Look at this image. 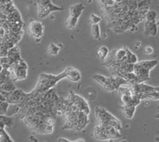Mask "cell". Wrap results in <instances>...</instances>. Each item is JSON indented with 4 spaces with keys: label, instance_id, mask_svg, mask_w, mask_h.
<instances>
[{
    "label": "cell",
    "instance_id": "obj_28",
    "mask_svg": "<svg viewBox=\"0 0 159 142\" xmlns=\"http://www.w3.org/2000/svg\"><path fill=\"white\" fill-rule=\"evenodd\" d=\"M155 89L157 91L159 92V87H155Z\"/></svg>",
    "mask_w": 159,
    "mask_h": 142
},
{
    "label": "cell",
    "instance_id": "obj_9",
    "mask_svg": "<svg viewBox=\"0 0 159 142\" xmlns=\"http://www.w3.org/2000/svg\"><path fill=\"white\" fill-rule=\"evenodd\" d=\"M93 79H94L98 83H99L101 86H103V88L106 91H107L111 92L116 91L115 87L113 86V84H112L111 82L110 77H105L103 75H99V74H97V75H94V76H93Z\"/></svg>",
    "mask_w": 159,
    "mask_h": 142
},
{
    "label": "cell",
    "instance_id": "obj_8",
    "mask_svg": "<svg viewBox=\"0 0 159 142\" xmlns=\"http://www.w3.org/2000/svg\"><path fill=\"white\" fill-rule=\"evenodd\" d=\"M29 29L32 38H34L37 42H40L44 33V25L39 21H33L29 25Z\"/></svg>",
    "mask_w": 159,
    "mask_h": 142
},
{
    "label": "cell",
    "instance_id": "obj_7",
    "mask_svg": "<svg viewBox=\"0 0 159 142\" xmlns=\"http://www.w3.org/2000/svg\"><path fill=\"white\" fill-rule=\"evenodd\" d=\"M68 99L79 110L84 112L86 114H89L90 113V107H89V103H88L87 101L85 100L83 97L80 96L79 95L74 93V92H71Z\"/></svg>",
    "mask_w": 159,
    "mask_h": 142
},
{
    "label": "cell",
    "instance_id": "obj_2",
    "mask_svg": "<svg viewBox=\"0 0 159 142\" xmlns=\"http://www.w3.org/2000/svg\"><path fill=\"white\" fill-rule=\"evenodd\" d=\"M65 79V74L64 72L59 74V75H50V74L42 73L40 75L39 79L36 85L35 90L39 93L47 91L50 89L53 88L55 85L59 82L60 80Z\"/></svg>",
    "mask_w": 159,
    "mask_h": 142
},
{
    "label": "cell",
    "instance_id": "obj_4",
    "mask_svg": "<svg viewBox=\"0 0 159 142\" xmlns=\"http://www.w3.org/2000/svg\"><path fill=\"white\" fill-rule=\"evenodd\" d=\"M121 130L112 126H102L97 125L94 130L95 137L99 140L118 139L121 137Z\"/></svg>",
    "mask_w": 159,
    "mask_h": 142
},
{
    "label": "cell",
    "instance_id": "obj_16",
    "mask_svg": "<svg viewBox=\"0 0 159 142\" xmlns=\"http://www.w3.org/2000/svg\"><path fill=\"white\" fill-rule=\"evenodd\" d=\"M126 52H127V48H121V49H116L113 53V56L115 59L118 60H123L124 56H126Z\"/></svg>",
    "mask_w": 159,
    "mask_h": 142
},
{
    "label": "cell",
    "instance_id": "obj_3",
    "mask_svg": "<svg viewBox=\"0 0 159 142\" xmlns=\"http://www.w3.org/2000/svg\"><path fill=\"white\" fill-rule=\"evenodd\" d=\"M96 116L98 125L102 126H112L117 130H122L121 122L104 108L96 107Z\"/></svg>",
    "mask_w": 159,
    "mask_h": 142
},
{
    "label": "cell",
    "instance_id": "obj_22",
    "mask_svg": "<svg viewBox=\"0 0 159 142\" xmlns=\"http://www.w3.org/2000/svg\"><path fill=\"white\" fill-rule=\"evenodd\" d=\"M144 52L145 53H147V54H152L153 52H154V49L152 48V47L150 46H147V47H145L144 48Z\"/></svg>",
    "mask_w": 159,
    "mask_h": 142
},
{
    "label": "cell",
    "instance_id": "obj_6",
    "mask_svg": "<svg viewBox=\"0 0 159 142\" xmlns=\"http://www.w3.org/2000/svg\"><path fill=\"white\" fill-rule=\"evenodd\" d=\"M84 10V6L83 3H78L76 5L72 6L69 9V18L67 20V26L69 29H73L76 26L79 18L82 15V12Z\"/></svg>",
    "mask_w": 159,
    "mask_h": 142
},
{
    "label": "cell",
    "instance_id": "obj_11",
    "mask_svg": "<svg viewBox=\"0 0 159 142\" xmlns=\"http://www.w3.org/2000/svg\"><path fill=\"white\" fill-rule=\"evenodd\" d=\"M157 20L156 21H148L146 20L144 25V34L146 36H156L157 33Z\"/></svg>",
    "mask_w": 159,
    "mask_h": 142
},
{
    "label": "cell",
    "instance_id": "obj_29",
    "mask_svg": "<svg viewBox=\"0 0 159 142\" xmlns=\"http://www.w3.org/2000/svg\"><path fill=\"white\" fill-rule=\"evenodd\" d=\"M88 1H89V2H92V0H88Z\"/></svg>",
    "mask_w": 159,
    "mask_h": 142
},
{
    "label": "cell",
    "instance_id": "obj_27",
    "mask_svg": "<svg viewBox=\"0 0 159 142\" xmlns=\"http://www.w3.org/2000/svg\"><path fill=\"white\" fill-rule=\"evenodd\" d=\"M136 44H137V45H136V46H139V45H140V42H136Z\"/></svg>",
    "mask_w": 159,
    "mask_h": 142
},
{
    "label": "cell",
    "instance_id": "obj_18",
    "mask_svg": "<svg viewBox=\"0 0 159 142\" xmlns=\"http://www.w3.org/2000/svg\"><path fill=\"white\" fill-rule=\"evenodd\" d=\"M61 50V47L58 46L57 44L51 43L48 47V52L51 56H57Z\"/></svg>",
    "mask_w": 159,
    "mask_h": 142
},
{
    "label": "cell",
    "instance_id": "obj_23",
    "mask_svg": "<svg viewBox=\"0 0 159 142\" xmlns=\"http://www.w3.org/2000/svg\"><path fill=\"white\" fill-rule=\"evenodd\" d=\"M12 2L11 0H0V4H6Z\"/></svg>",
    "mask_w": 159,
    "mask_h": 142
},
{
    "label": "cell",
    "instance_id": "obj_26",
    "mask_svg": "<svg viewBox=\"0 0 159 142\" xmlns=\"http://www.w3.org/2000/svg\"><path fill=\"white\" fill-rule=\"evenodd\" d=\"M2 70H3V67H2V64H0V73L2 72Z\"/></svg>",
    "mask_w": 159,
    "mask_h": 142
},
{
    "label": "cell",
    "instance_id": "obj_15",
    "mask_svg": "<svg viewBox=\"0 0 159 142\" xmlns=\"http://www.w3.org/2000/svg\"><path fill=\"white\" fill-rule=\"evenodd\" d=\"M109 53H110V52H109L108 48L106 46L99 47V49H97V52H96V55H97L99 59L101 60L102 61H104V60L107 57Z\"/></svg>",
    "mask_w": 159,
    "mask_h": 142
},
{
    "label": "cell",
    "instance_id": "obj_17",
    "mask_svg": "<svg viewBox=\"0 0 159 142\" xmlns=\"http://www.w3.org/2000/svg\"><path fill=\"white\" fill-rule=\"evenodd\" d=\"M92 34L95 39L96 40L101 39V35H100V27H99V24L92 25Z\"/></svg>",
    "mask_w": 159,
    "mask_h": 142
},
{
    "label": "cell",
    "instance_id": "obj_14",
    "mask_svg": "<svg viewBox=\"0 0 159 142\" xmlns=\"http://www.w3.org/2000/svg\"><path fill=\"white\" fill-rule=\"evenodd\" d=\"M20 109H21V106L18 103H9L6 115L13 116L15 115V114H18Z\"/></svg>",
    "mask_w": 159,
    "mask_h": 142
},
{
    "label": "cell",
    "instance_id": "obj_5",
    "mask_svg": "<svg viewBox=\"0 0 159 142\" xmlns=\"http://www.w3.org/2000/svg\"><path fill=\"white\" fill-rule=\"evenodd\" d=\"M38 15L41 19L45 18L53 11H60L64 10L63 7H60L58 6L52 4L51 0H38Z\"/></svg>",
    "mask_w": 159,
    "mask_h": 142
},
{
    "label": "cell",
    "instance_id": "obj_12",
    "mask_svg": "<svg viewBox=\"0 0 159 142\" xmlns=\"http://www.w3.org/2000/svg\"><path fill=\"white\" fill-rule=\"evenodd\" d=\"M121 110L123 111V113L127 118L131 119L132 118L134 117V112L136 110L135 106H121Z\"/></svg>",
    "mask_w": 159,
    "mask_h": 142
},
{
    "label": "cell",
    "instance_id": "obj_20",
    "mask_svg": "<svg viewBox=\"0 0 159 142\" xmlns=\"http://www.w3.org/2000/svg\"><path fill=\"white\" fill-rule=\"evenodd\" d=\"M101 22V18L100 17L96 15V14H92L89 18V22L91 25H95V24H99V22Z\"/></svg>",
    "mask_w": 159,
    "mask_h": 142
},
{
    "label": "cell",
    "instance_id": "obj_1",
    "mask_svg": "<svg viewBox=\"0 0 159 142\" xmlns=\"http://www.w3.org/2000/svg\"><path fill=\"white\" fill-rule=\"evenodd\" d=\"M157 60H148L137 62L134 64V72L140 83H145L150 79V72L157 65Z\"/></svg>",
    "mask_w": 159,
    "mask_h": 142
},
{
    "label": "cell",
    "instance_id": "obj_10",
    "mask_svg": "<svg viewBox=\"0 0 159 142\" xmlns=\"http://www.w3.org/2000/svg\"><path fill=\"white\" fill-rule=\"evenodd\" d=\"M63 72L65 74V78L72 81L73 83H78L81 79V73L75 68L68 67Z\"/></svg>",
    "mask_w": 159,
    "mask_h": 142
},
{
    "label": "cell",
    "instance_id": "obj_13",
    "mask_svg": "<svg viewBox=\"0 0 159 142\" xmlns=\"http://www.w3.org/2000/svg\"><path fill=\"white\" fill-rule=\"evenodd\" d=\"M122 61H123V63H129V64H134L138 62V58L137 56H136L135 54L133 53L130 49H128L127 48L126 56H124V58H123Z\"/></svg>",
    "mask_w": 159,
    "mask_h": 142
},
{
    "label": "cell",
    "instance_id": "obj_21",
    "mask_svg": "<svg viewBox=\"0 0 159 142\" xmlns=\"http://www.w3.org/2000/svg\"><path fill=\"white\" fill-rule=\"evenodd\" d=\"M145 19L148 21H156L157 20V14L154 11H149L146 15Z\"/></svg>",
    "mask_w": 159,
    "mask_h": 142
},
{
    "label": "cell",
    "instance_id": "obj_24",
    "mask_svg": "<svg viewBox=\"0 0 159 142\" xmlns=\"http://www.w3.org/2000/svg\"><path fill=\"white\" fill-rule=\"evenodd\" d=\"M28 140H30V141H37V139L34 136H30V137H28Z\"/></svg>",
    "mask_w": 159,
    "mask_h": 142
},
{
    "label": "cell",
    "instance_id": "obj_25",
    "mask_svg": "<svg viewBox=\"0 0 159 142\" xmlns=\"http://www.w3.org/2000/svg\"><path fill=\"white\" fill-rule=\"evenodd\" d=\"M58 141H60V142H63V141L69 142V141H70V140H68V139H66V138H60L59 140H58Z\"/></svg>",
    "mask_w": 159,
    "mask_h": 142
},
{
    "label": "cell",
    "instance_id": "obj_19",
    "mask_svg": "<svg viewBox=\"0 0 159 142\" xmlns=\"http://www.w3.org/2000/svg\"><path fill=\"white\" fill-rule=\"evenodd\" d=\"M0 121H2V122L5 124V126H8V127H11L13 125V119L11 118V116L1 114L0 115Z\"/></svg>",
    "mask_w": 159,
    "mask_h": 142
}]
</instances>
